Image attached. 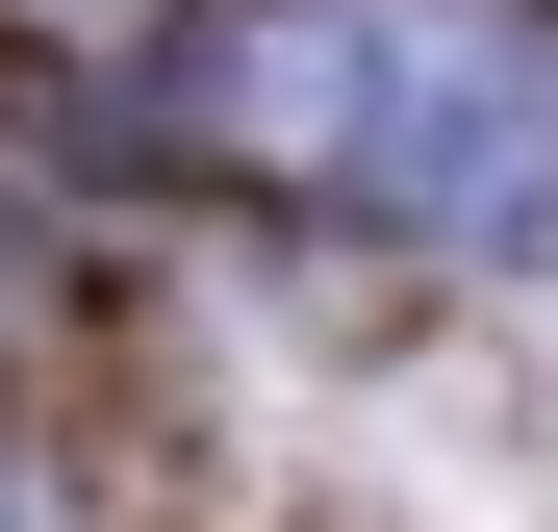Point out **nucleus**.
Returning a JSON list of instances; mask_svg holds the SVG:
<instances>
[{"mask_svg": "<svg viewBox=\"0 0 558 532\" xmlns=\"http://www.w3.org/2000/svg\"><path fill=\"white\" fill-rule=\"evenodd\" d=\"M204 127L355 177L432 253H533L558 228V26L533 0H254L204 51Z\"/></svg>", "mask_w": 558, "mask_h": 532, "instance_id": "obj_1", "label": "nucleus"}, {"mask_svg": "<svg viewBox=\"0 0 558 532\" xmlns=\"http://www.w3.org/2000/svg\"><path fill=\"white\" fill-rule=\"evenodd\" d=\"M0 532H26V507H0Z\"/></svg>", "mask_w": 558, "mask_h": 532, "instance_id": "obj_2", "label": "nucleus"}]
</instances>
